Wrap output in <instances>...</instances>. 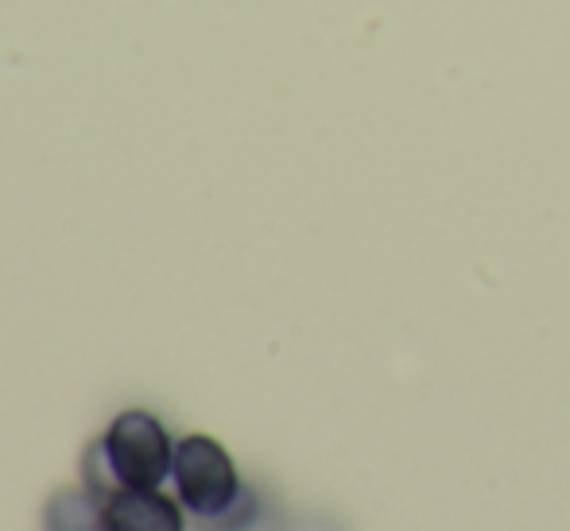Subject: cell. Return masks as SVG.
<instances>
[{
  "label": "cell",
  "instance_id": "4",
  "mask_svg": "<svg viewBox=\"0 0 570 531\" xmlns=\"http://www.w3.org/2000/svg\"><path fill=\"white\" fill-rule=\"evenodd\" d=\"M47 531H109L101 517V496L94 489H62L43 512Z\"/></svg>",
  "mask_w": 570,
  "mask_h": 531
},
{
  "label": "cell",
  "instance_id": "1",
  "mask_svg": "<svg viewBox=\"0 0 570 531\" xmlns=\"http://www.w3.org/2000/svg\"><path fill=\"white\" fill-rule=\"evenodd\" d=\"M175 442L151 412H120L109 431L86 450V481L106 501L117 489H159L171 478Z\"/></svg>",
  "mask_w": 570,
  "mask_h": 531
},
{
  "label": "cell",
  "instance_id": "5",
  "mask_svg": "<svg viewBox=\"0 0 570 531\" xmlns=\"http://www.w3.org/2000/svg\"><path fill=\"white\" fill-rule=\"evenodd\" d=\"M253 520H256V496L248 493V489H240V496L222 512V517L203 520V531H245Z\"/></svg>",
  "mask_w": 570,
  "mask_h": 531
},
{
  "label": "cell",
  "instance_id": "3",
  "mask_svg": "<svg viewBox=\"0 0 570 531\" xmlns=\"http://www.w3.org/2000/svg\"><path fill=\"white\" fill-rule=\"evenodd\" d=\"M109 531H183L179 501L159 489H117L101 501Z\"/></svg>",
  "mask_w": 570,
  "mask_h": 531
},
{
  "label": "cell",
  "instance_id": "2",
  "mask_svg": "<svg viewBox=\"0 0 570 531\" xmlns=\"http://www.w3.org/2000/svg\"><path fill=\"white\" fill-rule=\"evenodd\" d=\"M171 478L179 489V504L198 520H214L240 496V478L229 450L210 434H187L175 442Z\"/></svg>",
  "mask_w": 570,
  "mask_h": 531
}]
</instances>
